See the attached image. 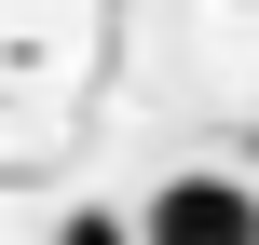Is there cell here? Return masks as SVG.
<instances>
[{
  "mask_svg": "<svg viewBox=\"0 0 259 245\" xmlns=\"http://www.w3.org/2000/svg\"><path fill=\"white\" fill-rule=\"evenodd\" d=\"M123 232H137V245H259L232 177H164V191H150V218H123Z\"/></svg>",
  "mask_w": 259,
  "mask_h": 245,
  "instance_id": "obj_1",
  "label": "cell"
},
{
  "mask_svg": "<svg viewBox=\"0 0 259 245\" xmlns=\"http://www.w3.org/2000/svg\"><path fill=\"white\" fill-rule=\"evenodd\" d=\"M55 245H137V232H123V218H68Z\"/></svg>",
  "mask_w": 259,
  "mask_h": 245,
  "instance_id": "obj_2",
  "label": "cell"
}]
</instances>
